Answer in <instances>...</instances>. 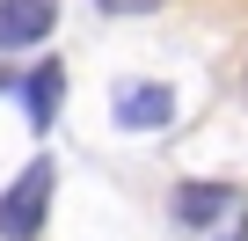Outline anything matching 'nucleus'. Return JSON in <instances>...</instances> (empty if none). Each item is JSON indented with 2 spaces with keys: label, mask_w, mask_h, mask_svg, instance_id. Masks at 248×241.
I'll return each instance as SVG.
<instances>
[{
  "label": "nucleus",
  "mask_w": 248,
  "mask_h": 241,
  "mask_svg": "<svg viewBox=\"0 0 248 241\" xmlns=\"http://www.w3.org/2000/svg\"><path fill=\"white\" fill-rule=\"evenodd\" d=\"M51 176H59V168L37 154V161L8 183V190H0V241H37V234H44V212H51Z\"/></svg>",
  "instance_id": "nucleus-1"
},
{
  "label": "nucleus",
  "mask_w": 248,
  "mask_h": 241,
  "mask_svg": "<svg viewBox=\"0 0 248 241\" xmlns=\"http://www.w3.org/2000/svg\"><path fill=\"white\" fill-rule=\"evenodd\" d=\"M59 22V0H0V51H30Z\"/></svg>",
  "instance_id": "nucleus-2"
},
{
  "label": "nucleus",
  "mask_w": 248,
  "mask_h": 241,
  "mask_svg": "<svg viewBox=\"0 0 248 241\" xmlns=\"http://www.w3.org/2000/svg\"><path fill=\"white\" fill-rule=\"evenodd\" d=\"M168 117H175V95L161 80H124L117 88V125L124 132H161Z\"/></svg>",
  "instance_id": "nucleus-3"
},
{
  "label": "nucleus",
  "mask_w": 248,
  "mask_h": 241,
  "mask_svg": "<svg viewBox=\"0 0 248 241\" xmlns=\"http://www.w3.org/2000/svg\"><path fill=\"white\" fill-rule=\"evenodd\" d=\"M59 95H66V73H59V59H37L30 66V80H22V117L44 132V125H59Z\"/></svg>",
  "instance_id": "nucleus-4"
},
{
  "label": "nucleus",
  "mask_w": 248,
  "mask_h": 241,
  "mask_svg": "<svg viewBox=\"0 0 248 241\" xmlns=\"http://www.w3.org/2000/svg\"><path fill=\"white\" fill-rule=\"evenodd\" d=\"M226 205H233V190H226V183H183V190H175V219H183L190 234H204Z\"/></svg>",
  "instance_id": "nucleus-5"
},
{
  "label": "nucleus",
  "mask_w": 248,
  "mask_h": 241,
  "mask_svg": "<svg viewBox=\"0 0 248 241\" xmlns=\"http://www.w3.org/2000/svg\"><path fill=\"white\" fill-rule=\"evenodd\" d=\"M102 8H109V15H154L161 0H102Z\"/></svg>",
  "instance_id": "nucleus-6"
}]
</instances>
